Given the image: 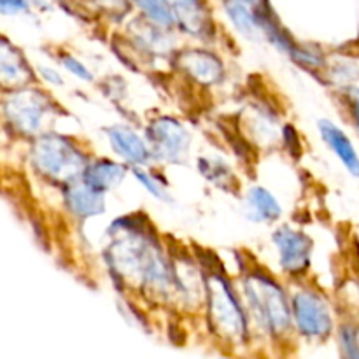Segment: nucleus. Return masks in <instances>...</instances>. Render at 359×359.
I'll return each instance as SVG.
<instances>
[{
	"label": "nucleus",
	"instance_id": "f3484780",
	"mask_svg": "<svg viewBox=\"0 0 359 359\" xmlns=\"http://www.w3.org/2000/svg\"><path fill=\"white\" fill-rule=\"evenodd\" d=\"M28 77L30 70L20 53L9 42L0 39V83L16 86L27 83Z\"/></svg>",
	"mask_w": 359,
	"mask_h": 359
},
{
	"label": "nucleus",
	"instance_id": "f257e3e1",
	"mask_svg": "<svg viewBox=\"0 0 359 359\" xmlns=\"http://www.w3.org/2000/svg\"><path fill=\"white\" fill-rule=\"evenodd\" d=\"M114 235L118 238L111 248V262L121 277L149 283L151 286L168 284L170 273L167 263L149 238L133 233L132 228L125 230V224L121 230L114 231Z\"/></svg>",
	"mask_w": 359,
	"mask_h": 359
},
{
	"label": "nucleus",
	"instance_id": "f8f14e48",
	"mask_svg": "<svg viewBox=\"0 0 359 359\" xmlns=\"http://www.w3.org/2000/svg\"><path fill=\"white\" fill-rule=\"evenodd\" d=\"M49 105L42 95L27 93L18 95L9 104L11 119L25 132H37L42 125L44 114L48 112Z\"/></svg>",
	"mask_w": 359,
	"mask_h": 359
},
{
	"label": "nucleus",
	"instance_id": "6e6552de",
	"mask_svg": "<svg viewBox=\"0 0 359 359\" xmlns=\"http://www.w3.org/2000/svg\"><path fill=\"white\" fill-rule=\"evenodd\" d=\"M107 139L112 149L132 167H144L153 160L149 144L137 135L135 130L125 125H114L107 128Z\"/></svg>",
	"mask_w": 359,
	"mask_h": 359
},
{
	"label": "nucleus",
	"instance_id": "aec40b11",
	"mask_svg": "<svg viewBox=\"0 0 359 359\" xmlns=\"http://www.w3.org/2000/svg\"><path fill=\"white\" fill-rule=\"evenodd\" d=\"M132 172H133V175H135L137 181H139L140 184H142L144 188H146L147 191L154 196V198L163 200V202H170V195H168L167 188L161 184L160 179H158L156 175H151L149 172L144 170L142 167H133Z\"/></svg>",
	"mask_w": 359,
	"mask_h": 359
},
{
	"label": "nucleus",
	"instance_id": "dca6fc26",
	"mask_svg": "<svg viewBox=\"0 0 359 359\" xmlns=\"http://www.w3.org/2000/svg\"><path fill=\"white\" fill-rule=\"evenodd\" d=\"M125 165L116 163V161L112 160H105V158L88 163L83 172L84 181L102 193H107L111 191L112 188H116V186L125 179Z\"/></svg>",
	"mask_w": 359,
	"mask_h": 359
},
{
	"label": "nucleus",
	"instance_id": "5701e85b",
	"mask_svg": "<svg viewBox=\"0 0 359 359\" xmlns=\"http://www.w3.org/2000/svg\"><path fill=\"white\" fill-rule=\"evenodd\" d=\"M28 9L27 0H0V11L7 14H16Z\"/></svg>",
	"mask_w": 359,
	"mask_h": 359
},
{
	"label": "nucleus",
	"instance_id": "412c9836",
	"mask_svg": "<svg viewBox=\"0 0 359 359\" xmlns=\"http://www.w3.org/2000/svg\"><path fill=\"white\" fill-rule=\"evenodd\" d=\"M340 344L346 356L359 358V340H358V328L353 326H346L340 332Z\"/></svg>",
	"mask_w": 359,
	"mask_h": 359
},
{
	"label": "nucleus",
	"instance_id": "a211bd4d",
	"mask_svg": "<svg viewBox=\"0 0 359 359\" xmlns=\"http://www.w3.org/2000/svg\"><path fill=\"white\" fill-rule=\"evenodd\" d=\"M198 168L207 181L219 186V188L233 189L235 186H238V182L235 181V175L233 172H231V168L228 167L223 160H219V158H200Z\"/></svg>",
	"mask_w": 359,
	"mask_h": 359
},
{
	"label": "nucleus",
	"instance_id": "f03ea898",
	"mask_svg": "<svg viewBox=\"0 0 359 359\" xmlns=\"http://www.w3.org/2000/svg\"><path fill=\"white\" fill-rule=\"evenodd\" d=\"M244 293L248 298L255 321L273 337L286 335L293 325V312L283 287L266 273L251 272L244 280Z\"/></svg>",
	"mask_w": 359,
	"mask_h": 359
},
{
	"label": "nucleus",
	"instance_id": "9d476101",
	"mask_svg": "<svg viewBox=\"0 0 359 359\" xmlns=\"http://www.w3.org/2000/svg\"><path fill=\"white\" fill-rule=\"evenodd\" d=\"M104 195L93 186L88 184L83 177L69 182L65 188V203L67 209L79 219L98 216L104 212Z\"/></svg>",
	"mask_w": 359,
	"mask_h": 359
},
{
	"label": "nucleus",
	"instance_id": "39448f33",
	"mask_svg": "<svg viewBox=\"0 0 359 359\" xmlns=\"http://www.w3.org/2000/svg\"><path fill=\"white\" fill-rule=\"evenodd\" d=\"M297 330L307 339L325 340L333 332V318L325 298L312 290H300L291 300Z\"/></svg>",
	"mask_w": 359,
	"mask_h": 359
},
{
	"label": "nucleus",
	"instance_id": "4468645a",
	"mask_svg": "<svg viewBox=\"0 0 359 359\" xmlns=\"http://www.w3.org/2000/svg\"><path fill=\"white\" fill-rule=\"evenodd\" d=\"M319 133H321L323 140L328 144L330 149L339 156V160L342 161L344 167L349 170V174H353L354 177L359 179V156L354 149L353 142L349 140V137L342 132L337 125H333L328 119H321L318 123Z\"/></svg>",
	"mask_w": 359,
	"mask_h": 359
},
{
	"label": "nucleus",
	"instance_id": "6ab92c4d",
	"mask_svg": "<svg viewBox=\"0 0 359 359\" xmlns=\"http://www.w3.org/2000/svg\"><path fill=\"white\" fill-rule=\"evenodd\" d=\"M142 11L144 16L153 25L161 28H170L175 23L168 0H133Z\"/></svg>",
	"mask_w": 359,
	"mask_h": 359
},
{
	"label": "nucleus",
	"instance_id": "ddd939ff",
	"mask_svg": "<svg viewBox=\"0 0 359 359\" xmlns=\"http://www.w3.org/2000/svg\"><path fill=\"white\" fill-rule=\"evenodd\" d=\"M175 23L189 35H200L209 32V13L202 0H168Z\"/></svg>",
	"mask_w": 359,
	"mask_h": 359
},
{
	"label": "nucleus",
	"instance_id": "393cba45",
	"mask_svg": "<svg viewBox=\"0 0 359 359\" xmlns=\"http://www.w3.org/2000/svg\"><path fill=\"white\" fill-rule=\"evenodd\" d=\"M91 2L98 4V6L107 7V9H123V6L126 4V0H91Z\"/></svg>",
	"mask_w": 359,
	"mask_h": 359
},
{
	"label": "nucleus",
	"instance_id": "0eeeda50",
	"mask_svg": "<svg viewBox=\"0 0 359 359\" xmlns=\"http://www.w3.org/2000/svg\"><path fill=\"white\" fill-rule=\"evenodd\" d=\"M273 244L279 252L280 266L291 276L304 273L309 269L312 255V241L304 231L283 226L273 233Z\"/></svg>",
	"mask_w": 359,
	"mask_h": 359
},
{
	"label": "nucleus",
	"instance_id": "20e7f679",
	"mask_svg": "<svg viewBox=\"0 0 359 359\" xmlns=\"http://www.w3.org/2000/svg\"><path fill=\"white\" fill-rule=\"evenodd\" d=\"M34 163L42 175L69 184L83 177L88 160L86 154L69 139L48 135L39 139L34 149Z\"/></svg>",
	"mask_w": 359,
	"mask_h": 359
},
{
	"label": "nucleus",
	"instance_id": "a878e982",
	"mask_svg": "<svg viewBox=\"0 0 359 359\" xmlns=\"http://www.w3.org/2000/svg\"><path fill=\"white\" fill-rule=\"evenodd\" d=\"M41 72H42V76L46 77V81H49V83H53V84H62V77H60L58 74L55 72V70H51V69H42Z\"/></svg>",
	"mask_w": 359,
	"mask_h": 359
},
{
	"label": "nucleus",
	"instance_id": "9b49d317",
	"mask_svg": "<svg viewBox=\"0 0 359 359\" xmlns=\"http://www.w3.org/2000/svg\"><path fill=\"white\" fill-rule=\"evenodd\" d=\"M179 63L189 77L205 86H212L223 79V63L212 53L203 49H191L179 56Z\"/></svg>",
	"mask_w": 359,
	"mask_h": 359
},
{
	"label": "nucleus",
	"instance_id": "4be33fe9",
	"mask_svg": "<svg viewBox=\"0 0 359 359\" xmlns=\"http://www.w3.org/2000/svg\"><path fill=\"white\" fill-rule=\"evenodd\" d=\"M62 65L65 67L67 70H69L72 76L79 77L81 81H91L93 79V74L90 72V70L86 69V65H84L83 62H79V60L76 58V56L72 55H63L62 56Z\"/></svg>",
	"mask_w": 359,
	"mask_h": 359
},
{
	"label": "nucleus",
	"instance_id": "2eb2a0df",
	"mask_svg": "<svg viewBox=\"0 0 359 359\" xmlns=\"http://www.w3.org/2000/svg\"><path fill=\"white\" fill-rule=\"evenodd\" d=\"M244 210L248 219L255 223H276L283 214L280 203L269 189L262 186H252L248 189L244 198Z\"/></svg>",
	"mask_w": 359,
	"mask_h": 359
},
{
	"label": "nucleus",
	"instance_id": "1a4fd4ad",
	"mask_svg": "<svg viewBox=\"0 0 359 359\" xmlns=\"http://www.w3.org/2000/svg\"><path fill=\"white\" fill-rule=\"evenodd\" d=\"M224 9L242 35L248 39L262 37L263 21L269 14L262 0H224Z\"/></svg>",
	"mask_w": 359,
	"mask_h": 359
},
{
	"label": "nucleus",
	"instance_id": "423d86ee",
	"mask_svg": "<svg viewBox=\"0 0 359 359\" xmlns=\"http://www.w3.org/2000/svg\"><path fill=\"white\" fill-rule=\"evenodd\" d=\"M189 142L191 137L177 119L158 118L147 128V144L156 161L181 163L188 156Z\"/></svg>",
	"mask_w": 359,
	"mask_h": 359
},
{
	"label": "nucleus",
	"instance_id": "b1692460",
	"mask_svg": "<svg viewBox=\"0 0 359 359\" xmlns=\"http://www.w3.org/2000/svg\"><path fill=\"white\" fill-rule=\"evenodd\" d=\"M351 112H353V118L356 121L359 132V91H353V95H351Z\"/></svg>",
	"mask_w": 359,
	"mask_h": 359
},
{
	"label": "nucleus",
	"instance_id": "7ed1b4c3",
	"mask_svg": "<svg viewBox=\"0 0 359 359\" xmlns=\"http://www.w3.org/2000/svg\"><path fill=\"white\" fill-rule=\"evenodd\" d=\"M207 316L210 328L223 340L238 344L248 337V318L226 277L210 272L205 277Z\"/></svg>",
	"mask_w": 359,
	"mask_h": 359
}]
</instances>
